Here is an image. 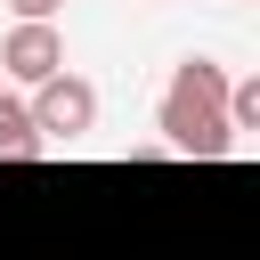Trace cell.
<instances>
[{
	"label": "cell",
	"mask_w": 260,
	"mask_h": 260,
	"mask_svg": "<svg viewBox=\"0 0 260 260\" xmlns=\"http://www.w3.org/2000/svg\"><path fill=\"white\" fill-rule=\"evenodd\" d=\"M219 98H228V73H219L211 57H187V65L171 73V89H162V114H154L162 154H195V162L236 154V130H228Z\"/></svg>",
	"instance_id": "obj_1"
},
{
	"label": "cell",
	"mask_w": 260,
	"mask_h": 260,
	"mask_svg": "<svg viewBox=\"0 0 260 260\" xmlns=\"http://www.w3.org/2000/svg\"><path fill=\"white\" fill-rule=\"evenodd\" d=\"M24 106H32L41 146H49V138H57V146H73V138H89V130H98V89H89L81 73H49Z\"/></svg>",
	"instance_id": "obj_2"
},
{
	"label": "cell",
	"mask_w": 260,
	"mask_h": 260,
	"mask_svg": "<svg viewBox=\"0 0 260 260\" xmlns=\"http://www.w3.org/2000/svg\"><path fill=\"white\" fill-rule=\"evenodd\" d=\"M0 73H8L16 89H41L49 73H65V32H57V24H8Z\"/></svg>",
	"instance_id": "obj_3"
},
{
	"label": "cell",
	"mask_w": 260,
	"mask_h": 260,
	"mask_svg": "<svg viewBox=\"0 0 260 260\" xmlns=\"http://www.w3.org/2000/svg\"><path fill=\"white\" fill-rule=\"evenodd\" d=\"M41 154V130H32V106L16 89H0V162H32Z\"/></svg>",
	"instance_id": "obj_4"
},
{
	"label": "cell",
	"mask_w": 260,
	"mask_h": 260,
	"mask_svg": "<svg viewBox=\"0 0 260 260\" xmlns=\"http://www.w3.org/2000/svg\"><path fill=\"white\" fill-rule=\"evenodd\" d=\"M219 114H228V130H236V146L260 130V81L244 73V81H228V98H219Z\"/></svg>",
	"instance_id": "obj_5"
},
{
	"label": "cell",
	"mask_w": 260,
	"mask_h": 260,
	"mask_svg": "<svg viewBox=\"0 0 260 260\" xmlns=\"http://www.w3.org/2000/svg\"><path fill=\"white\" fill-rule=\"evenodd\" d=\"M8 8H16V24H49V16L65 8V0H8Z\"/></svg>",
	"instance_id": "obj_6"
}]
</instances>
